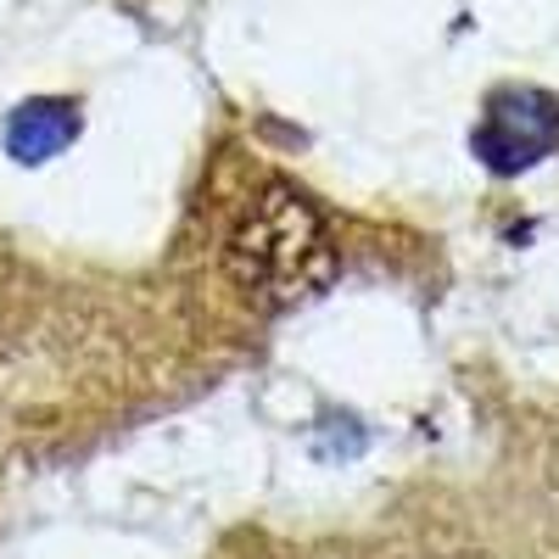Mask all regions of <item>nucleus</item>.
<instances>
[{
  "instance_id": "f257e3e1",
  "label": "nucleus",
  "mask_w": 559,
  "mask_h": 559,
  "mask_svg": "<svg viewBox=\"0 0 559 559\" xmlns=\"http://www.w3.org/2000/svg\"><path fill=\"white\" fill-rule=\"evenodd\" d=\"M224 269L258 308H297L336 274V252L319 207L302 191L263 185L241 207V218L229 224Z\"/></svg>"
},
{
  "instance_id": "f03ea898",
  "label": "nucleus",
  "mask_w": 559,
  "mask_h": 559,
  "mask_svg": "<svg viewBox=\"0 0 559 559\" xmlns=\"http://www.w3.org/2000/svg\"><path fill=\"white\" fill-rule=\"evenodd\" d=\"M559 146V107L537 90H509L487 107V123L476 134V152L498 168V174H515L532 168L537 157H548Z\"/></svg>"
},
{
  "instance_id": "7ed1b4c3",
  "label": "nucleus",
  "mask_w": 559,
  "mask_h": 559,
  "mask_svg": "<svg viewBox=\"0 0 559 559\" xmlns=\"http://www.w3.org/2000/svg\"><path fill=\"white\" fill-rule=\"evenodd\" d=\"M73 134H79V118H73L68 102H23L7 123V152L17 163H45V157H57Z\"/></svg>"
}]
</instances>
